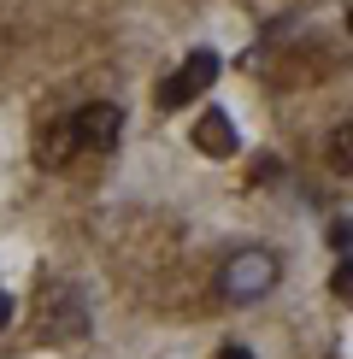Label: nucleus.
<instances>
[{
  "label": "nucleus",
  "instance_id": "1",
  "mask_svg": "<svg viewBox=\"0 0 353 359\" xmlns=\"http://www.w3.org/2000/svg\"><path fill=\"white\" fill-rule=\"evenodd\" d=\"M277 253H265V248H242V253H230L224 259V271H218V294L224 301H235V306H254V301H265V294L277 289Z\"/></svg>",
  "mask_w": 353,
  "mask_h": 359
},
{
  "label": "nucleus",
  "instance_id": "2",
  "mask_svg": "<svg viewBox=\"0 0 353 359\" xmlns=\"http://www.w3.org/2000/svg\"><path fill=\"white\" fill-rule=\"evenodd\" d=\"M83 330H88V306H83V294L71 289V283L41 289V336H48V341H77Z\"/></svg>",
  "mask_w": 353,
  "mask_h": 359
},
{
  "label": "nucleus",
  "instance_id": "3",
  "mask_svg": "<svg viewBox=\"0 0 353 359\" xmlns=\"http://www.w3.org/2000/svg\"><path fill=\"white\" fill-rule=\"evenodd\" d=\"M71 130H77L83 154H106V147H118V136H124V112H118L112 100H88V107L71 112Z\"/></svg>",
  "mask_w": 353,
  "mask_h": 359
},
{
  "label": "nucleus",
  "instance_id": "4",
  "mask_svg": "<svg viewBox=\"0 0 353 359\" xmlns=\"http://www.w3.org/2000/svg\"><path fill=\"white\" fill-rule=\"evenodd\" d=\"M212 83H218V53H206V48H200V53H188V65L176 71V77L159 83V107H165V112H183L188 100L206 95Z\"/></svg>",
  "mask_w": 353,
  "mask_h": 359
},
{
  "label": "nucleus",
  "instance_id": "5",
  "mask_svg": "<svg viewBox=\"0 0 353 359\" xmlns=\"http://www.w3.org/2000/svg\"><path fill=\"white\" fill-rule=\"evenodd\" d=\"M195 147H200V154H212V159H235V124H230L224 112H200Z\"/></svg>",
  "mask_w": 353,
  "mask_h": 359
},
{
  "label": "nucleus",
  "instance_id": "6",
  "mask_svg": "<svg viewBox=\"0 0 353 359\" xmlns=\"http://www.w3.org/2000/svg\"><path fill=\"white\" fill-rule=\"evenodd\" d=\"M71 154H77V130H71V118H59L53 130H41V147H36L41 165H53V171H59Z\"/></svg>",
  "mask_w": 353,
  "mask_h": 359
},
{
  "label": "nucleus",
  "instance_id": "7",
  "mask_svg": "<svg viewBox=\"0 0 353 359\" xmlns=\"http://www.w3.org/2000/svg\"><path fill=\"white\" fill-rule=\"evenodd\" d=\"M324 159H330V171L353 177V118H342V124L324 136Z\"/></svg>",
  "mask_w": 353,
  "mask_h": 359
},
{
  "label": "nucleus",
  "instance_id": "8",
  "mask_svg": "<svg viewBox=\"0 0 353 359\" xmlns=\"http://www.w3.org/2000/svg\"><path fill=\"white\" fill-rule=\"evenodd\" d=\"M330 289L342 294V301H353V259H342V265L330 271Z\"/></svg>",
  "mask_w": 353,
  "mask_h": 359
},
{
  "label": "nucleus",
  "instance_id": "9",
  "mask_svg": "<svg viewBox=\"0 0 353 359\" xmlns=\"http://www.w3.org/2000/svg\"><path fill=\"white\" fill-rule=\"evenodd\" d=\"M330 242H335V248H342V253L353 248V224H347V218H335V224H330Z\"/></svg>",
  "mask_w": 353,
  "mask_h": 359
},
{
  "label": "nucleus",
  "instance_id": "10",
  "mask_svg": "<svg viewBox=\"0 0 353 359\" xmlns=\"http://www.w3.org/2000/svg\"><path fill=\"white\" fill-rule=\"evenodd\" d=\"M6 324H12V294L0 289V330H6Z\"/></svg>",
  "mask_w": 353,
  "mask_h": 359
},
{
  "label": "nucleus",
  "instance_id": "11",
  "mask_svg": "<svg viewBox=\"0 0 353 359\" xmlns=\"http://www.w3.org/2000/svg\"><path fill=\"white\" fill-rule=\"evenodd\" d=\"M218 359H254V353H247V348H242V341H230V348H224V353H218Z\"/></svg>",
  "mask_w": 353,
  "mask_h": 359
},
{
  "label": "nucleus",
  "instance_id": "12",
  "mask_svg": "<svg viewBox=\"0 0 353 359\" xmlns=\"http://www.w3.org/2000/svg\"><path fill=\"white\" fill-rule=\"evenodd\" d=\"M347 29H353V6H347Z\"/></svg>",
  "mask_w": 353,
  "mask_h": 359
}]
</instances>
